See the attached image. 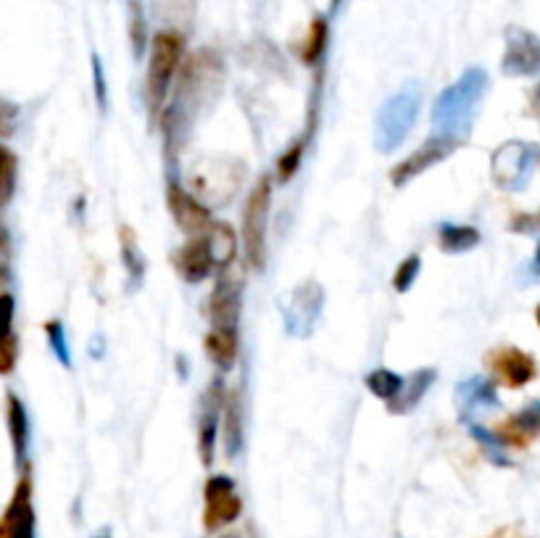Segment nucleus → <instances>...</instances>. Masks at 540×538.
Instances as JSON below:
<instances>
[{"label":"nucleus","instance_id":"nucleus-7","mask_svg":"<svg viewBox=\"0 0 540 538\" xmlns=\"http://www.w3.org/2000/svg\"><path fill=\"white\" fill-rule=\"evenodd\" d=\"M464 146L461 140L446 138V135H435L432 132L430 138L422 143L414 153H409L404 161H398L396 167L390 169V182L396 188H406L411 180H417L419 175H425L427 169L438 167L446 159H451L459 148Z\"/></svg>","mask_w":540,"mask_h":538},{"label":"nucleus","instance_id":"nucleus-18","mask_svg":"<svg viewBox=\"0 0 540 538\" xmlns=\"http://www.w3.org/2000/svg\"><path fill=\"white\" fill-rule=\"evenodd\" d=\"M435 380H438V370H435V367H422V370H414L411 375H406L401 393H398L390 404H385L390 415L404 417L409 415V412H414L427 396V391L435 386Z\"/></svg>","mask_w":540,"mask_h":538},{"label":"nucleus","instance_id":"nucleus-25","mask_svg":"<svg viewBox=\"0 0 540 538\" xmlns=\"http://www.w3.org/2000/svg\"><path fill=\"white\" fill-rule=\"evenodd\" d=\"M119 243H122V264L127 269V280H130V288L137 291L145 280V256L140 254V248H137V238L132 233L130 225H122L119 230Z\"/></svg>","mask_w":540,"mask_h":538},{"label":"nucleus","instance_id":"nucleus-31","mask_svg":"<svg viewBox=\"0 0 540 538\" xmlns=\"http://www.w3.org/2000/svg\"><path fill=\"white\" fill-rule=\"evenodd\" d=\"M306 140H309L306 135H303V138H298L296 143H293V146H288V151L282 153L280 159H277V182H282V185H285V182H290L293 177L298 175V169H301V161H303V153H306V146H309Z\"/></svg>","mask_w":540,"mask_h":538},{"label":"nucleus","instance_id":"nucleus-23","mask_svg":"<svg viewBox=\"0 0 540 538\" xmlns=\"http://www.w3.org/2000/svg\"><path fill=\"white\" fill-rule=\"evenodd\" d=\"M206 235H209L211 259H214L216 272L230 269V264L235 262V256H238V235H235V230H232L230 225H224V222H214V225L206 230Z\"/></svg>","mask_w":540,"mask_h":538},{"label":"nucleus","instance_id":"nucleus-14","mask_svg":"<svg viewBox=\"0 0 540 538\" xmlns=\"http://www.w3.org/2000/svg\"><path fill=\"white\" fill-rule=\"evenodd\" d=\"M456 404H459V420L472 422L477 415L493 412L501 407L496 380L488 375H472L456 383Z\"/></svg>","mask_w":540,"mask_h":538},{"label":"nucleus","instance_id":"nucleus-33","mask_svg":"<svg viewBox=\"0 0 540 538\" xmlns=\"http://www.w3.org/2000/svg\"><path fill=\"white\" fill-rule=\"evenodd\" d=\"M45 330H48V341H51V349L53 354H56V359L64 367H72V351H69V341H66V333H64V325L58 320L48 322L45 325Z\"/></svg>","mask_w":540,"mask_h":538},{"label":"nucleus","instance_id":"nucleus-4","mask_svg":"<svg viewBox=\"0 0 540 538\" xmlns=\"http://www.w3.org/2000/svg\"><path fill=\"white\" fill-rule=\"evenodd\" d=\"M269 211H272V182H269V177H261V180L253 185L243 211L245 259H248V264H251L256 272L267 267Z\"/></svg>","mask_w":540,"mask_h":538},{"label":"nucleus","instance_id":"nucleus-13","mask_svg":"<svg viewBox=\"0 0 540 538\" xmlns=\"http://www.w3.org/2000/svg\"><path fill=\"white\" fill-rule=\"evenodd\" d=\"M488 367L498 383H504L506 388H525L527 383L538 378L535 359L517 346H501V349L490 351Z\"/></svg>","mask_w":540,"mask_h":538},{"label":"nucleus","instance_id":"nucleus-5","mask_svg":"<svg viewBox=\"0 0 540 538\" xmlns=\"http://www.w3.org/2000/svg\"><path fill=\"white\" fill-rule=\"evenodd\" d=\"M324 309V288L309 277L301 285L290 288L280 299V314L285 333L290 338H311V333L317 330V322L322 317Z\"/></svg>","mask_w":540,"mask_h":538},{"label":"nucleus","instance_id":"nucleus-17","mask_svg":"<svg viewBox=\"0 0 540 538\" xmlns=\"http://www.w3.org/2000/svg\"><path fill=\"white\" fill-rule=\"evenodd\" d=\"M222 441L227 457L238 459L245 449V407L240 391H227L222 409Z\"/></svg>","mask_w":540,"mask_h":538},{"label":"nucleus","instance_id":"nucleus-19","mask_svg":"<svg viewBox=\"0 0 540 538\" xmlns=\"http://www.w3.org/2000/svg\"><path fill=\"white\" fill-rule=\"evenodd\" d=\"M498 436L504 438L506 446H527L530 441H535L540 436V401L527 404L517 415L509 417L498 428Z\"/></svg>","mask_w":540,"mask_h":538},{"label":"nucleus","instance_id":"nucleus-35","mask_svg":"<svg viewBox=\"0 0 540 538\" xmlns=\"http://www.w3.org/2000/svg\"><path fill=\"white\" fill-rule=\"evenodd\" d=\"M509 230H512V233H522V235L538 233L540 230V209L538 211H519V214H514L512 222H509Z\"/></svg>","mask_w":540,"mask_h":538},{"label":"nucleus","instance_id":"nucleus-24","mask_svg":"<svg viewBox=\"0 0 540 538\" xmlns=\"http://www.w3.org/2000/svg\"><path fill=\"white\" fill-rule=\"evenodd\" d=\"M469 430V436L475 438V444L483 449V454L488 457L490 465L496 467H514V462L509 459V454H506V441L498 433H493V430H488L485 425H480V422H464Z\"/></svg>","mask_w":540,"mask_h":538},{"label":"nucleus","instance_id":"nucleus-34","mask_svg":"<svg viewBox=\"0 0 540 538\" xmlns=\"http://www.w3.org/2000/svg\"><path fill=\"white\" fill-rule=\"evenodd\" d=\"M90 64H93V88H95V101H98V109L106 114L108 109V82H106V69H103V61L98 53L90 56Z\"/></svg>","mask_w":540,"mask_h":538},{"label":"nucleus","instance_id":"nucleus-41","mask_svg":"<svg viewBox=\"0 0 540 538\" xmlns=\"http://www.w3.org/2000/svg\"><path fill=\"white\" fill-rule=\"evenodd\" d=\"M93 538H114V533H111V528H103V531L95 533Z\"/></svg>","mask_w":540,"mask_h":538},{"label":"nucleus","instance_id":"nucleus-9","mask_svg":"<svg viewBox=\"0 0 540 538\" xmlns=\"http://www.w3.org/2000/svg\"><path fill=\"white\" fill-rule=\"evenodd\" d=\"M203 525L206 531H219L224 525L235 523L243 512V499L235 491V480L227 475H211L203 486Z\"/></svg>","mask_w":540,"mask_h":538},{"label":"nucleus","instance_id":"nucleus-28","mask_svg":"<svg viewBox=\"0 0 540 538\" xmlns=\"http://www.w3.org/2000/svg\"><path fill=\"white\" fill-rule=\"evenodd\" d=\"M327 48H330V22H327V16H317L311 22L309 37L303 45V61L309 66H322Z\"/></svg>","mask_w":540,"mask_h":538},{"label":"nucleus","instance_id":"nucleus-10","mask_svg":"<svg viewBox=\"0 0 540 538\" xmlns=\"http://www.w3.org/2000/svg\"><path fill=\"white\" fill-rule=\"evenodd\" d=\"M224 399H227V388H224L222 375H216L214 383L203 393L201 417H198V457L203 467L214 465L216 438L222 433Z\"/></svg>","mask_w":540,"mask_h":538},{"label":"nucleus","instance_id":"nucleus-38","mask_svg":"<svg viewBox=\"0 0 540 538\" xmlns=\"http://www.w3.org/2000/svg\"><path fill=\"white\" fill-rule=\"evenodd\" d=\"M103 351H106V343H103L101 335H95V338H93V357L101 359Z\"/></svg>","mask_w":540,"mask_h":538},{"label":"nucleus","instance_id":"nucleus-22","mask_svg":"<svg viewBox=\"0 0 540 538\" xmlns=\"http://www.w3.org/2000/svg\"><path fill=\"white\" fill-rule=\"evenodd\" d=\"M480 230L472 225H456V222H440L438 246L443 254H469L480 246Z\"/></svg>","mask_w":540,"mask_h":538},{"label":"nucleus","instance_id":"nucleus-44","mask_svg":"<svg viewBox=\"0 0 540 538\" xmlns=\"http://www.w3.org/2000/svg\"><path fill=\"white\" fill-rule=\"evenodd\" d=\"M130 3H132V0H130Z\"/></svg>","mask_w":540,"mask_h":538},{"label":"nucleus","instance_id":"nucleus-15","mask_svg":"<svg viewBox=\"0 0 540 538\" xmlns=\"http://www.w3.org/2000/svg\"><path fill=\"white\" fill-rule=\"evenodd\" d=\"M172 264L177 275L188 285H201L203 280H209V275L216 269L214 259H211L209 235H193L185 246L174 251Z\"/></svg>","mask_w":540,"mask_h":538},{"label":"nucleus","instance_id":"nucleus-43","mask_svg":"<svg viewBox=\"0 0 540 538\" xmlns=\"http://www.w3.org/2000/svg\"><path fill=\"white\" fill-rule=\"evenodd\" d=\"M535 322H538V328H540V304H538V309H535Z\"/></svg>","mask_w":540,"mask_h":538},{"label":"nucleus","instance_id":"nucleus-36","mask_svg":"<svg viewBox=\"0 0 540 538\" xmlns=\"http://www.w3.org/2000/svg\"><path fill=\"white\" fill-rule=\"evenodd\" d=\"M16 119H19V111H16V106H11V103L0 98V138L14 135Z\"/></svg>","mask_w":540,"mask_h":538},{"label":"nucleus","instance_id":"nucleus-21","mask_svg":"<svg viewBox=\"0 0 540 538\" xmlns=\"http://www.w3.org/2000/svg\"><path fill=\"white\" fill-rule=\"evenodd\" d=\"M19 343L14 335V299L0 293V375L14 370Z\"/></svg>","mask_w":540,"mask_h":538},{"label":"nucleus","instance_id":"nucleus-42","mask_svg":"<svg viewBox=\"0 0 540 538\" xmlns=\"http://www.w3.org/2000/svg\"><path fill=\"white\" fill-rule=\"evenodd\" d=\"M222 538H243V536H240V533H232V531H230V533H224Z\"/></svg>","mask_w":540,"mask_h":538},{"label":"nucleus","instance_id":"nucleus-32","mask_svg":"<svg viewBox=\"0 0 540 538\" xmlns=\"http://www.w3.org/2000/svg\"><path fill=\"white\" fill-rule=\"evenodd\" d=\"M419 272H422V256L409 254L404 262L398 264L396 275H393V291L396 293H409L411 285L417 283Z\"/></svg>","mask_w":540,"mask_h":538},{"label":"nucleus","instance_id":"nucleus-39","mask_svg":"<svg viewBox=\"0 0 540 538\" xmlns=\"http://www.w3.org/2000/svg\"><path fill=\"white\" fill-rule=\"evenodd\" d=\"M530 272H533L535 277H540V240H538V246H535V256H533V264H530Z\"/></svg>","mask_w":540,"mask_h":538},{"label":"nucleus","instance_id":"nucleus-8","mask_svg":"<svg viewBox=\"0 0 540 538\" xmlns=\"http://www.w3.org/2000/svg\"><path fill=\"white\" fill-rule=\"evenodd\" d=\"M501 72L506 77H535L540 74V37L525 27H506Z\"/></svg>","mask_w":540,"mask_h":538},{"label":"nucleus","instance_id":"nucleus-37","mask_svg":"<svg viewBox=\"0 0 540 538\" xmlns=\"http://www.w3.org/2000/svg\"><path fill=\"white\" fill-rule=\"evenodd\" d=\"M530 111H533L535 117H540V82L535 85L533 95H530Z\"/></svg>","mask_w":540,"mask_h":538},{"label":"nucleus","instance_id":"nucleus-12","mask_svg":"<svg viewBox=\"0 0 540 538\" xmlns=\"http://www.w3.org/2000/svg\"><path fill=\"white\" fill-rule=\"evenodd\" d=\"M166 206H169V214L177 222L182 233L188 235H201L206 233L214 222H211V211L182 188L177 177H169L166 182Z\"/></svg>","mask_w":540,"mask_h":538},{"label":"nucleus","instance_id":"nucleus-20","mask_svg":"<svg viewBox=\"0 0 540 538\" xmlns=\"http://www.w3.org/2000/svg\"><path fill=\"white\" fill-rule=\"evenodd\" d=\"M203 349H206V357L211 359L219 375L230 372L235 364H238L240 343L238 333H227V330H214L211 328L203 338Z\"/></svg>","mask_w":540,"mask_h":538},{"label":"nucleus","instance_id":"nucleus-29","mask_svg":"<svg viewBox=\"0 0 540 538\" xmlns=\"http://www.w3.org/2000/svg\"><path fill=\"white\" fill-rule=\"evenodd\" d=\"M16 172H19L16 156L0 143V211L6 209L8 201L14 198ZM3 240H6V233H3V227H0V246H3Z\"/></svg>","mask_w":540,"mask_h":538},{"label":"nucleus","instance_id":"nucleus-16","mask_svg":"<svg viewBox=\"0 0 540 538\" xmlns=\"http://www.w3.org/2000/svg\"><path fill=\"white\" fill-rule=\"evenodd\" d=\"M0 538H35V509H32V483L24 478L0 520Z\"/></svg>","mask_w":540,"mask_h":538},{"label":"nucleus","instance_id":"nucleus-1","mask_svg":"<svg viewBox=\"0 0 540 538\" xmlns=\"http://www.w3.org/2000/svg\"><path fill=\"white\" fill-rule=\"evenodd\" d=\"M488 88V72L480 69V66H469L454 85L440 90L438 98L432 101V132L464 143L469 130H472V124H475V114L480 109V103L485 101Z\"/></svg>","mask_w":540,"mask_h":538},{"label":"nucleus","instance_id":"nucleus-3","mask_svg":"<svg viewBox=\"0 0 540 538\" xmlns=\"http://www.w3.org/2000/svg\"><path fill=\"white\" fill-rule=\"evenodd\" d=\"M419 109H422V90L409 82L406 88L393 93L377 111L375 148L380 153H393L414 130Z\"/></svg>","mask_w":540,"mask_h":538},{"label":"nucleus","instance_id":"nucleus-26","mask_svg":"<svg viewBox=\"0 0 540 538\" xmlns=\"http://www.w3.org/2000/svg\"><path fill=\"white\" fill-rule=\"evenodd\" d=\"M8 430L14 438V451L19 462H27V449H29V417L27 409L14 393H8Z\"/></svg>","mask_w":540,"mask_h":538},{"label":"nucleus","instance_id":"nucleus-2","mask_svg":"<svg viewBox=\"0 0 540 538\" xmlns=\"http://www.w3.org/2000/svg\"><path fill=\"white\" fill-rule=\"evenodd\" d=\"M182 64H185V37L177 30L156 32L148 48V77H145V103H148L151 119H156L166 109L169 90Z\"/></svg>","mask_w":540,"mask_h":538},{"label":"nucleus","instance_id":"nucleus-11","mask_svg":"<svg viewBox=\"0 0 540 538\" xmlns=\"http://www.w3.org/2000/svg\"><path fill=\"white\" fill-rule=\"evenodd\" d=\"M240 312H243V285H240V280L227 275V269H224L222 275L216 277L209 299L211 328L238 333Z\"/></svg>","mask_w":540,"mask_h":538},{"label":"nucleus","instance_id":"nucleus-6","mask_svg":"<svg viewBox=\"0 0 540 538\" xmlns=\"http://www.w3.org/2000/svg\"><path fill=\"white\" fill-rule=\"evenodd\" d=\"M540 161V148L525 140H509L490 156V177L501 190L519 193L527 188Z\"/></svg>","mask_w":540,"mask_h":538},{"label":"nucleus","instance_id":"nucleus-27","mask_svg":"<svg viewBox=\"0 0 540 538\" xmlns=\"http://www.w3.org/2000/svg\"><path fill=\"white\" fill-rule=\"evenodd\" d=\"M404 380V375H398V372L388 370V367H377V370H369L364 375V386H367V391L375 399L390 404L401 393V388H404Z\"/></svg>","mask_w":540,"mask_h":538},{"label":"nucleus","instance_id":"nucleus-30","mask_svg":"<svg viewBox=\"0 0 540 538\" xmlns=\"http://www.w3.org/2000/svg\"><path fill=\"white\" fill-rule=\"evenodd\" d=\"M130 43L132 53L137 61L145 59V51L151 48V37H148V22H145L143 0H132L130 3Z\"/></svg>","mask_w":540,"mask_h":538},{"label":"nucleus","instance_id":"nucleus-40","mask_svg":"<svg viewBox=\"0 0 540 538\" xmlns=\"http://www.w3.org/2000/svg\"><path fill=\"white\" fill-rule=\"evenodd\" d=\"M343 3H346V0H330V14H338Z\"/></svg>","mask_w":540,"mask_h":538}]
</instances>
